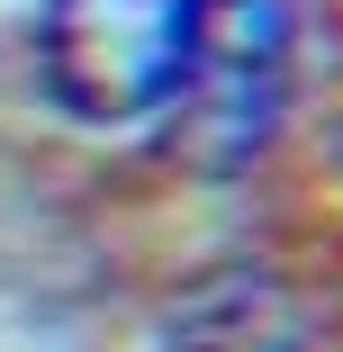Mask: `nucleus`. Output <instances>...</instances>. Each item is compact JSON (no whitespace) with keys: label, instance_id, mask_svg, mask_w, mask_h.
<instances>
[{"label":"nucleus","instance_id":"f257e3e1","mask_svg":"<svg viewBox=\"0 0 343 352\" xmlns=\"http://www.w3.org/2000/svg\"><path fill=\"white\" fill-rule=\"evenodd\" d=\"M190 0H45L27 63L73 126H163L181 91Z\"/></svg>","mask_w":343,"mask_h":352},{"label":"nucleus","instance_id":"f03ea898","mask_svg":"<svg viewBox=\"0 0 343 352\" xmlns=\"http://www.w3.org/2000/svg\"><path fill=\"white\" fill-rule=\"evenodd\" d=\"M298 63V19L289 0H190L181 19V91H172V135L199 163H244L289 100Z\"/></svg>","mask_w":343,"mask_h":352}]
</instances>
